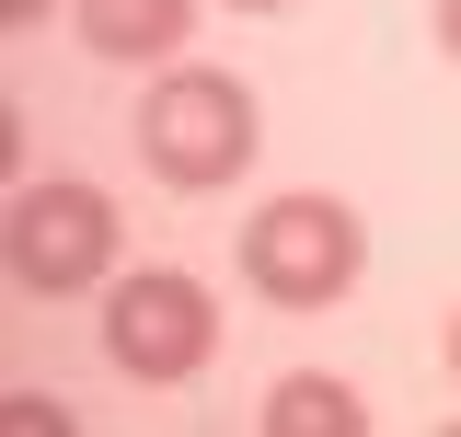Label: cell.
<instances>
[{"mask_svg": "<svg viewBox=\"0 0 461 437\" xmlns=\"http://www.w3.org/2000/svg\"><path fill=\"white\" fill-rule=\"evenodd\" d=\"M254 150H266L254 81L196 69V58L150 69V93H139V162H150V184H173V196H230L254 173Z\"/></svg>", "mask_w": 461, "mask_h": 437, "instance_id": "6da1fadb", "label": "cell"}, {"mask_svg": "<svg viewBox=\"0 0 461 437\" xmlns=\"http://www.w3.org/2000/svg\"><path fill=\"white\" fill-rule=\"evenodd\" d=\"M357 276H369V218L346 208V196H323V184L266 196V208L242 218V288L266 311H335Z\"/></svg>", "mask_w": 461, "mask_h": 437, "instance_id": "7a4b0ae2", "label": "cell"}, {"mask_svg": "<svg viewBox=\"0 0 461 437\" xmlns=\"http://www.w3.org/2000/svg\"><path fill=\"white\" fill-rule=\"evenodd\" d=\"M115 242H127V218L81 173L12 184V208H0V265H12L23 299H93V288H115Z\"/></svg>", "mask_w": 461, "mask_h": 437, "instance_id": "3957f363", "label": "cell"}, {"mask_svg": "<svg viewBox=\"0 0 461 437\" xmlns=\"http://www.w3.org/2000/svg\"><path fill=\"white\" fill-rule=\"evenodd\" d=\"M220 357V299H208V276L185 265H139L104 288V369L139 391H185L196 369Z\"/></svg>", "mask_w": 461, "mask_h": 437, "instance_id": "277c9868", "label": "cell"}, {"mask_svg": "<svg viewBox=\"0 0 461 437\" xmlns=\"http://www.w3.org/2000/svg\"><path fill=\"white\" fill-rule=\"evenodd\" d=\"M69 23L104 69H173L196 35V0H69Z\"/></svg>", "mask_w": 461, "mask_h": 437, "instance_id": "5b68a950", "label": "cell"}, {"mask_svg": "<svg viewBox=\"0 0 461 437\" xmlns=\"http://www.w3.org/2000/svg\"><path fill=\"white\" fill-rule=\"evenodd\" d=\"M254 426H266V437H369V403H357L335 369H288Z\"/></svg>", "mask_w": 461, "mask_h": 437, "instance_id": "8992f818", "label": "cell"}, {"mask_svg": "<svg viewBox=\"0 0 461 437\" xmlns=\"http://www.w3.org/2000/svg\"><path fill=\"white\" fill-rule=\"evenodd\" d=\"M0 426H47V437H69V403H58V391H0Z\"/></svg>", "mask_w": 461, "mask_h": 437, "instance_id": "52a82bcc", "label": "cell"}, {"mask_svg": "<svg viewBox=\"0 0 461 437\" xmlns=\"http://www.w3.org/2000/svg\"><path fill=\"white\" fill-rule=\"evenodd\" d=\"M0 23H12V35H23V23H47V0H0Z\"/></svg>", "mask_w": 461, "mask_h": 437, "instance_id": "ba28073f", "label": "cell"}, {"mask_svg": "<svg viewBox=\"0 0 461 437\" xmlns=\"http://www.w3.org/2000/svg\"><path fill=\"white\" fill-rule=\"evenodd\" d=\"M438 47H450V58H461V0H438Z\"/></svg>", "mask_w": 461, "mask_h": 437, "instance_id": "9c48e42d", "label": "cell"}, {"mask_svg": "<svg viewBox=\"0 0 461 437\" xmlns=\"http://www.w3.org/2000/svg\"><path fill=\"white\" fill-rule=\"evenodd\" d=\"M450 380H461V311H450Z\"/></svg>", "mask_w": 461, "mask_h": 437, "instance_id": "30bf717a", "label": "cell"}, {"mask_svg": "<svg viewBox=\"0 0 461 437\" xmlns=\"http://www.w3.org/2000/svg\"><path fill=\"white\" fill-rule=\"evenodd\" d=\"M230 12H288V0H230Z\"/></svg>", "mask_w": 461, "mask_h": 437, "instance_id": "8fae6325", "label": "cell"}]
</instances>
